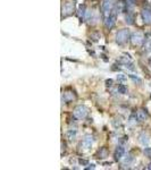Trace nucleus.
Returning a JSON list of instances; mask_svg holds the SVG:
<instances>
[{
  "label": "nucleus",
  "mask_w": 151,
  "mask_h": 170,
  "mask_svg": "<svg viewBox=\"0 0 151 170\" xmlns=\"http://www.w3.org/2000/svg\"><path fill=\"white\" fill-rule=\"evenodd\" d=\"M139 121H140V119H139V117H138L136 113H133V115L130 117V119H128L130 125H135V124H138Z\"/></svg>",
  "instance_id": "nucleus-15"
},
{
  "label": "nucleus",
  "mask_w": 151,
  "mask_h": 170,
  "mask_svg": "<svg viewBox=\"0 0 151 170\" xmlns=\"http://www.w3.org/2000/svg\"><path fill=\"white\" fill-rule=\"evenodd\" d=\"M85 15H86L85 6H84V5H81V6L78 7V10H77V16H78V18L81 19V22H83V19H85Z\"/></svg>",
  "instance_id": "nucleus-11"
},
{
  "label": "nucleus",
  "mask_w": 151,
  "mask_h": 170,
  "mask_svg": "<svg viewBox=\"0 0 151 170\" xmlns=\"http://www.w3.org/2000/svg\"><path fill=\"white\" fill-rule=\"evenodd\" d=\"M116 15H117L116 7H114L111 14H110L108 17L105 18V26H106L107 28H111V27H114V25H115V23H116Z\"/></svg>",
  "instance_id": "nucleus-4"
},
{
  "label": "nucleus",
  "mask_w": 151,
  "mask_h": 170,
  "mask_svg": "<svg viewBox=\"0 0 151 170\" xmlns=\"http://www.w3.org/2000/svg\"><path fill=\"white\" fill-rule=\"evenodd\" d=\"M130 78H131L133 82H135V83H139V84L142 83V80H141L139 76H135V75H132V74H131V75H130Z\"/></svg>",
  "instance_id": "nucleus-17"
},
{
  "label": "nucleus",
  "mask_w": 151,
  "mask_h": 170,
  "mask_svg": "<svg viewBox=\"0 0 151 170\" xmlns=\"http://www.w3.org/2000/svg\"><path fill=\"white\" fill-rule=\"evenodd\" d=\"M125 22H126V24H128V25L134 24V14H133L132 11H127V13H126Z\"/></svg>",
  "instance_id": "nucleus-12"
},
{
  "label": "nucleus",
  "mask_w": 151,
  "mask_h": 170,
  "mask_svg": "<svg viewBox=\"0 0 151 170\" xmlns=\"http://www.w3.org/2000/svg\"><path fill=\"white\" fill-rule=\"evenodd\" d=\"M125 154V148L124 145H118L116 151H115V159L118 161V160H122V158L124 157Z\"/></svg>",
  "instance_id": "nucleus-9"
},
{
  "label": "nucleus",
  "mask_w": 151,
  "mask_h": 170,
  "mask_svg": "<svg viewBox=\"0 0 151 170\" xmlns=\"http://www.w3.org/2000/svg\"><path fill=\"white\" fill-rule=\"evenodd\" d=\"M79 162H81V163H83V165H86V163H87V162H86V161H84V160H79Z\"/></svg>",
  "instance_id": "nucleus-25"
},
{
  "label": "nucleus",
  "mask_w": 151,
  "mask_h": 170,
  "mask_svg": "<svg viewBox=\"0 0 151 170\" xmlns=\"http://www.w3.org/2000/svg\"><path fill=\"white\" fill-rule=\"evenodd\" d=\"M106 85H107V86H111V85H113V81H111V80H107V81H106Z\"/></svg>",
  "instance_id": "nucleus-24"
},
{
  "label": "nucleus",
  "mask_w": 151,
  "mask_h": 170,
  "mask_svg": "<svg viewBox=\"0 0 151 170\" xmlns=\"http://www.w3.org/2000/svg\"><path fill=\"white\" fill-rule=\"evenodd\" d=\"M114 9V0H103L102 2V11H103V18L108 17Z\"/></svg>",
  "instance_id": "nucleus-2"
},
{
  "label": "nucleus",
  "mask_w": 151,
  "mask_h": 170,
  "mask_svg": "<svg viewBox=\"0 0 151 170\" xmlns=\"http://www.w3.org/2000/svg\"><path fill=\"white\" fill-rule=\"evenodd\" d=\"M131 41L134 45H141L144 41V38L142 35V33L140 32H136V33H133L132 36H131Z\"/></svg>",
  "instance_id": "nucleus-5"
},
{
  "label": "nucleus",
  "mask_w": 151,
  "mask_h": 170,
  "mask_svg": "<svg viewBox=\"0 0 151 170\" xmlns=\"http://www.w3.org/2000/svg\"><path fill=\"white\" fill-rule=\"evenodd\" d=\"M99 154L102 156V158H106V157H107V150H106V149H101V150L99 151Z\"/></svg>",
  "instance_id": "nucleus-23"
},
{
  "label": "nucleus",
  "mask_w": 151,
  "mask_h": 170,
  "mask_svg": "<svg viewBox=\"0 0 151 170\" xmlns=\"http://www.w3.org/2000/svg\"><path fill=\"white\" fill-rule=\"evenodd\" d=\"M89 113V109L85 105H77L74 110V117L77 119H84Z\"/></svg>",
  "instance_id": "nucleus-3"
},
{
  "label": "nucleus",
  "mask_w": 151,
  "mask_h": 170,
  "mask_svg": "<svg viewBox=\"0 0 151 170\" xmlns=\"http://www.w3.org/2000/svg\"><path fill=\"white\" fill-rule=\"evenodd\" d=\"M73 10H74V3L71 2V1H66L63 6V15L68 16L70 14H72Z\"/></svg>",
  "instance_id": "nucleus-6"
},
{
  "label": "nucleus",
  "mask_w": 151,
  "mask_h": 170,
  "mask_svg": "<svg viewBox=\"0 0 151 170\" xmlns=\"http://www.w3.org/2000/svg\"><path fill=\"white\" fill-rule=\"evenodd\" d=\"M117 80H118L119 82H124V81L126 80V76L123 75V74H119V75H117Z\"/></svg>",
  "instance_id": "nucleus-22"
},
{
  "label": "nucleus",
  "mask_w": 151,
  "mask_h": 170,
  "mask_svg": "<svg viewBox=\"0 0 151 170\" xmlns=\"http://www.w3.org/2000/svg\"><path fill=\"white\" fill-rule=\"evenodd\" d=\"M133 161V157L131 156V154H127L126 157H125V161H124V165H130L131 162Z\"/></svg>",
  "instance_id": "nucleus-18"
},
{
  "label": "nucleus",
  "mask_w": 151,
  "mask_h": 170,
  "mask_svg": "<svg viewBox=\"0 0 151 170\" xmlns=\"http://www.w3.org/2000/svg\"><path fill=\"white\" fill-rule=\"evenodd\" d=\"M139 141H140V143H141L144 148H148V146L150 145V137H149V135H148L146 132H142V133L139 135Z\"/></svg>",
  "instance_id": "nucleus-7"
},
{
  "label": "nucleus",
  "mask_w": 151,
  "mask_h": 170,
  "mask_svg": "<svg viewBox=\"0 0 151 170\" xmlns=\"http://www.w3.org/2000/svg\"><path fill=\"white\" fill-rule=\"evenodd\" d=\"M144 154H146L148 158L151 159V148H146V149H144Z\"/></svg>",
  "instance_id": "nucleus-21"
},
{
  "label": "nucleus",
  "mask_w": 151,
  "mask_h": 170,
  "mask_svg": "<svg viewBox=\"0 0 151 170\" xmlns=\"http://www.w3.org/2000/svg\"><path fill=\"white\" fill-rule=\"evenodd\" d=\"M136 115H138L140 121H143V120H146V119L148 118V113H147V111H146L144 109H140V110L136 112Z\"/></svg>",
  "instance_id": "nucleus-14"
},
{
  "label": "nucleus",
  "mask_w": 151,
  "mask_h": 170,
  "mask_svg": "<svg viewBox=\"0 0 151 170\" xmlns=\"http://www.w3.org/2000/svg\"><path fill=\"white\" fill-rule=\"evenodd\" d=\"M117 91L119 92V93H122V94H125L126 92H127V90H126V87L124 86L123 84L118 85V88H117Z\"/></svg>",
  "instance_id": "nucleus-19"
},
{
  "label": "nucleus",
  "mask_w": 151,
  "mask_h": 170,
  "mask_svg": "<svg viewBox=\"0 0 151 170\" xmlns=\"http://www.w3.org/2000/svg\"><path fill=\"white\" fill-rule=\"evenodd\" d=\"M63 102L65 103V102H71V101H73V100H75L76 99V95L74 92H72V91H67V92H65L64 94H63Z\"/></svg>",
  "instance_id": "nucleus-8"
},
{
  "label": "nucleus",
  "mask_w": 151,
  "mask_h": 170,
  "mask_svg": "<svg viewBox=\"0 0 151 170\" xmlns=\"http://www.w3.org/2000/svg\"><path fill=\"white\" fill-rule=\"evenodd\" d=\"M85 169H94V166L91 165V167H87V168H85Z\"/></svg>",
  "instance_id": "nucleus-26"
},
{
  "label": "nucleus",
  "mask_w": 151,
  "mask_h": 170,
  "mask_svg": "<svg viewBox=\"0 0 151 170\" xmlns=\"http://www.w3.org/2000/svg\"><path fill=\"white\" fill-rule=\"evenodd\" d=\"M92 143H93L92 136H91V135H86V136L84 137V140H83V145H84L86 149H89V148H91Z\"/></svg>",
  "instance_id": "nucleus-13"
},
{
  "label": "nucleus",
  "mask_w": 151,
  "mask_h": 170,
  "mask_svg": "<svg viewBox=\"0 0 151 170\" xmlns=\"http://www.w3.org/2000/svg\"><path fill=\"white\" fill-rule=\"evenodd\" d=\"M128 39H130V32H128V30L123 28V30L118 31L117 34H116V41H117L118 44L126 43L128 41Z\"/></svg>",
  "instance_id": "nucleus-1"
},
{
  "label": "nucleus",
  "mask_w": 151,
  "mask_h": 170,
  "mask_svg": "<svg viewBox=\"0 0 151 170\" xmlns=\"http://www.w3.org/2000/svg\"><path fill=\"white\" fill-rule=\"evenodd\" d=\"M146 48H144V50L147 51V52H149V51H151V41L149 40L147 43H146V45H144Z\"/></svg>",
  "instance_id": "nucleus-20"
},
{
  "label": "nucleus",
  "mask_w": 151,
  "mask_h": 170,
  "mask_svg": "<svg viewBox=\"0 0 151 170\" xmlns=\"http://www.w3.org/2000/svg\"><path fill=\"white\" fill-rule=\"evenodd\" d=\"M67 137H68V140H70V141L75 140V137H76V130L75 129H71V130H68V132H67Z\"/></svg>",
  "instance_id": "nucleus-16"
},
{
  "label": "nucleus",
  "mask_w": 151,
  "mask_h": 170,
  "mask_svg": "<svg viewBox=\"0 0 151 170\" xmlns=\"http://www.w3.org/2000/svg\"><path fill=\"white\" fill-rule=\"evenodd\" d=\"M149 65L151 66V58H150V60H149Z\"/></svg>",
  "instance_id": "nucleus-28"
},
{
  "label": "nucleus",
  "mask_w": 151,
  "mask_h": 170,
  "mask_svg": "<svg viewBox=\"0 0 151 170\" xmlns=\"http://www.w3.org/2000/svg\"><path fill=\"white\" fill-rule=\"evenodd\" d=\"M147 169L151 170V163H149V165H148V167H147Z\"/></svg>",
  "instance_id": "nucleus-27"
},
{
  "label": "nucleus",
  "mask_w": 151,
  "mask_h": 170,
  "mask_svg": "<svg viewBox=\"0 0 151 170\" xmlns=\"http://www.w3.org/2000/svg\"><path fill=\"white\" fill-rule=\"evenodd\" d=\"M141 15H142L143 22L146 24H151V10H149V9H143L142 13H141Z\"/></svg>",
  "instance_id": "nucleus-10"
}]
</instances>
